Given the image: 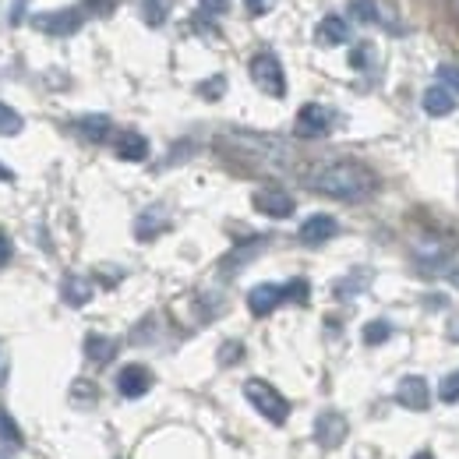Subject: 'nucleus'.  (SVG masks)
I'll list each match as a JSON object with an SVG mask.
<instances>
[{"instance_id":"obj_1","label":"nucleus","mask_w":459,"mask_h":459,"mask_svg":"<svg viewBox=\"0 0 459 459\" xmlns=\"http://www.w3.org/2000/svg\"><path fill=\"white\" fill-rule=\"evenodd\" d=\"M307 184L336 202H360L378 187V177L357 160H329L307 173Z\"/></svg>"},{"instance_id":"obj_2","label":"nucleus","mask_w":459,"mask_h":459,"mask_svg":"<svg viewBox=\"0 0 459 459\" xmlns=\"http://www.w3.org/2000/svg\"><path fill=\"white\" fill-rule=\"evenodd\" d=\"M244 396H247V403H251L269 424H287V417H290L287 396H283L276 385H269L265 378H247V382H244Z\"/></svg>"},{"instance_id":"obj_3","label":"nucleus","mask_w":459,"mask_h":459,"mask_svg":"<svg viewBox=\"0 0 459 459\" xmlns=\"http://www.w3.org/2000/svg\"><path fill=\"white\" fill-rule=\"evenodd\" d=\"M251 82L273 100L287 96V74H283V64L276 54H255L251 57Z\"/></svg>"},{"instance_id":"obj_4","label":"nucleus","mask_w":459,"mask_h":459,"mask_svg":"<svg viewBox=\"0 0 459 459\" xmlns=\"http://www.w3.org/2000/svg\"><path fill=\"white\" fill-rule=\"evenodd\" d=\"M152 371L145 368V364H127V368H120V375H117V393L124 396V400H142L149 389H152Z\"/></svg>"},{"instance_id":"obj_5","label":"nucleus","mask_w":459,"mask_h":459,"mask_svg":"<svg viewBox=\"0 0 459 459\" xmlns=\"http://www.w3.org/2000/svg\"><path fill=\"white\" fill-rule=\"evenodd\" d=\"M36 29L47 36H71L82 29V11L78 7H57L47 14H36Z\"/></svg>"},{"instance_id":"obj_6","label":"nucleus","mask_w":459,"mask_h":459,"mask_svg":"<svg viewBox=\"0 0 459 459\" xmlns=\"http://www.w3.org/2000/svg\"><path fill=\"white\" fill-rule=\"evenodd\" d=\"M333 127V110L322 103H304L297 114V134L300 138H322Z\"/></svg>"},{"instance_id":"obj_7","label":"nucleus","mask_w":459,"mask_h":459,"mask_svg":"<svg viewBox=\"0 0 459 459\" xmlns=\"http://www.w3.org/2000/svg\"><path fill=\"white\" fill-rule=\"evenodd\" d=\"M346 431H350V424H346V417L340 410H322L318 420H315V438H318V446H325V449L343 446Z\"/></svg>"},{"instance_id":"obj_8","label":"nucleus","mask_w":459,"mask_h":459,"mask_svg":"<svg viewBox=\"0 0 459 459\" xmlns=\"http://www.w3.org/2000/svg\"><path fill=\"white\" fill-rule=\"evenodd\" d=\"M251 202H255V209H258L262 216H273V220L293 216V198H290L283 187H258Z\"/></svg>"},{"instance_id":"obj_9","label":"nucleus","mask_w":459,"mask_h":459,"mask_svg":"<svg viewBox=\"0 0 459 459\" xmlns=\"http://www.w3.org/2000/svg\"><path fill=\"white\" fill-rule=\"evenodd\" d=\"M336 230L340 223L333 220V216H325V212H315V216H307L304 223H300V244H307V247H318V244H325V240H333L336 237Z\"/></svg>"},{"instance_id":"obj_10","label":"nucleus","mask_w":459,"mask_h":459,"mask_svg":"<svg viewBox=\"0 0 459 459\" xmlns=\"http://www.w3.org/2000/svg\"><path fill=\"white\" fill-rule=\"evenodd\" d=\"M396 403L406 410H428L431 406V389L420 375H406L400 385H396Z\"/></svg>"},{"instance_id":"obj_11","label":"nucleus","mask_w":459,"mask_h":459,"mask_svg":"<svg viewBox=\"0 0 459 459\" xmlns=\"http://www.w3.org/2000/svg\"><path fill=\"white\" fill-rule=\"evenodd\" d=\"M287 300V287H280V283H258V287L247 293V307H251V315H273L280 304Z\"/></svg>"},{"instance_id":"obj_12","label":"nucleus","mask_w":459,"mask_h":459,"mask_svg":"<svg viewBox=\"0 0 459 459\" xmlns=\"http://www.w3.org/2000/svg\"><path fill=\"white\" fill-rule=\"evenodd\" d=\"M117 156H120L124 163H145V160H149V142H145V134L124 131V134L117 138Z\"/></svg>"},{"instance_id":"obj_13","label":"nucleus","mask_w":459,"mask_h":459,"mask_svg":"<svg viewBox=\"0 0 459 459\" xmlns=\"http://www.w3.org/2000/svg\"><path fill=\"white\" fill-rule=\"evenodd\" d=\"M315 36H318V43H325V47H343L346 39H350V25H346L340 14H325V18L318 22Z\"/></svg>"},{"instance_id":"obj_14","label":"nucleus","mask_w":459,"mask_h":459,"mask_svg":"<svg viewBox=\"0 0 459 459\" xmlns=\"http://www.w3.org/2000/svg\"><path fill=\"white\" fill-rule=\"evenodd\" d=\"M424 110L431 117H446L456 110V92L453 89H446V85H431L428 92H424Z\"/></svg>"},{"instance_id":"obj_15","label":"nucleus","mask_w":459,"mask_h":459,"mask_svg":"<svg viewBox=\"0 0 459 459\" xmlns=\"http://www.w3.org/2000/svg\"><path fill=\"white\" fill-rule=\"evenodd\" d=\"M89 142H107V134H110V117H82L78 124H74Z\"/></svg>"},{"instance_id":"obj_16","label":"nucleus","mask_w":459,"mask_h":459,"mask_svg":"<svg viewBox=\"0 0 459 459\" xmlns=\"http://www.w3.org/2000/svg\"><path fill=\"white\" fill-rule=\"evenodd\" d=\"M167 227V216H163V209H149V212H142L138 216V223H134V233L142 237V240H149V237H156L160 230Z\"/></svg>"},{"instance_id":"obj_17","label":"nucleus","mask_w":459,"mask_h":459,"mask_svg":"<svg viewBox=\"0 0 459 459\" xmlns=\"http://www.w3.org/2000/svg\"><path fill=\"white\" fill-rule=\"evenodd\" d=\"M89 297H92V287H89L85 280H78V276H67V280H64V300H67L71 307L89 304Z\"/></svg>"},{"instance_id":"obj_18","label":"nucleus","mask_w":459,"mask_h":459,"mask_svg":"<svg viewBox=\"0 0 459 459\" xmlns=\"http://www.w3.org/2000/svg\"><path fill=\"white\" fill-rule=\"evenodd\" d=\"M85 353H89V360L107 364V360L117 353V343L114 340H107V336H89V340H85Z\"/></svg>"},{"instance_id":"obj_19","label":"nucleus","mask_w":459,"mask_h":459,"mask_svg":"<svg viewBox=\"0 0 459 459\" xmlns=\"http://www.w3.org/2000/svg\"><path fill=\"white\" fill-rule=\"evenodd\" d=\"M0 442H7V446H14V449H22L25 446V435H22V428H18V420L0 406Z\"/></svg>"},{"instance_id":"obj_20","label":"nucleus","mask_w":459,"mask_h":459,"mask_svg":"<svg viewBox=\"0 0 459 459\" xmlns=\"http://www.w3.org/2000/svg\"><path fill=\"white\" fill-rule=\"evenodd\" d=\"M350 11H353V18H357V22H368V25L382 22V11H378V4H375V0H353V4H350Z\"/></svg>"},{"instance_id":"obj_21","label":"nucleus","mask_w":459,"mask_h":459,"mask_svg":"<svg viewBox=\"0 0 459 459\" xmlns=\"http://www.w3.org/2000/svg\"><path fill=\"white\" fill-rule=\"evenodd\" d=\"M22 127H25L22 114L11 110L7 103H0V134H22Z\"/></svg>"},{"instance_id":"obj_22","label":"nucleus","mask_w":459,"mask_h":459,"mask_svg":"<svg viewBox=\"0 0 459 459\" xmlns=\"http://www.w3.org/2000/svg\"><path fill=\"white\" fill-rule=\"evenodd\" d=\"M389 336H393V325H389V322H371V325L364 329V343H368V346L385 343Z\"/></svg>"},{"instance_id":"obj_23","label":"nucleus","mask_w":459,"mask_h":459,"mask_svg":"<svg viewBox=\"0 0 459 459\" xmlns=\"http://www.w3.org/2000/svg\"><path fill=\"white\" fill-rule=\"evenodd\" d=\"M438 396H442V403H459V371H453V375L442 378Z\"/></svg>"},{"instance_id":"obj_24","label":"nucleus","mask_w":459,"mask_h":459,"mask_svg":"<svg viewBox=\"0 0 459 459\" xmlns=\"http://www.w3.org/2000/svg\"><path fill=\"white\" fill-rule=\"evenodd\" d=\"M438 74H442V85H446V89L459 92V67L456 64H442V67H438Z\"/></svg>"},{"instance_id":"obj_25","label":"nucleus","mask_w":459,"mask_h":459,"mask_svg":"<svg viewBox=\"0 0 459 459\" xmlns=\"http://www.w3.org/2000/svg\"><path fill=\"white\" fill-rule=\"evenodd\" d=\"M251 14H269L273 11V0H244Z\"/></svg>"},{"instance_id":"obj_26","label":"nucleus","mask_w":459,"mask_h":459,"mask_svg":"<svg viewBox=\"0 0 459 459\" xmlns=\"http://www.w3.org/2000/svg\"><path fill=\"white\" fill-rule=\"evenodd\" d=\"M11 262V240H7V233L0 230V269Z\"/></svg>"},{"instance_id":"obj_27","label":"nucleus","mask_w":459,"mask_h":459,"mask_svg":"<svg viewBox=\"0 0 459 459\" xmlns=\"http://www.w3.org/2000/svg\"><path fill=\"white\" fill-rule=\"evenodd\" d=\"M202 7H205L209 14H223V11H227V0H202Z\"/></svg>"},{"instance_id":"obj_28","label":"nucleus","mask_w":459,"mask_h":459,"mask_svg":"<svg viewBox=\"0 0 459 459\" xmlns=\"http://www.w3.org/2000/svg\"><path fill=\"white\" fill-rule=\"evenodd\" d=\"M4 378H7V357H4V346H0V385H4Z\"/></svg>"},{"instance_id":"obj_29","label":"nucleus","mask_w":459,"mask_h":459,"mask_svg":"<svg viewBox=\"0 0 459 459\" xmlns=\"http://www.w3.org/2000/svg\"><path fill=\"white\" fill-rule=\"evenodd\" d=\"M0 180H4V184H7V180H14V173L7 170V167H4V163H0Z\"/></svg>"},{"instance_id":"obj_30","label":"nucleus","mask_w":459,"mask_h":459,"mask_svg":"<svg viewBox=\"0 0 459 459\" xmlns=\"http://www.w3.org/2000/svg\"><path fill=\"white\" fill-rule=\"evenodd\" d=\"M413 459H435V456H431L428 449H420V453H417V456H413Z\"/></svg>"}]
</instances>
